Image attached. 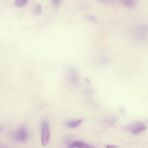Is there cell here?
I'll return each instance as SVG.
<instances>
[{
	"label": "cell",
	"mask_w": 148,
	"mask_h": 148,
	"mask_svg": "<svg viewBox=\"0 0 148 148\" xmlns=\"http://www.w3.org/2000/svg\"><path fill=\"white\" fill-rule=\"evenodd\" d=\"M41 129L42 144L43 146H46L49 142L50 137L49 125L47 121L42 122Z\"/></svg>",
	"instance_id": "obj_1"
},
{
	"label": "cell",
	"mask_w": 148,
	"mask_h": 148,
	"mask_svg": "<svg viewBox=\"0 0 148 148\" xmlns=\"http://www.w3.org/2000/svg\"><path fill=\"white\" fill-rule=\"evenodd\" d=\"M27 134L25 129L22 127L17 131L15 136V139L18 141H24L26 137Z\"/></svg>",
	"instance_id": "obj_3"
},
{
	"label": "cell",
	"mask_w": 148,
	"mask_h": 148,
	"mask_svg": "<svg viewBox=\"0 0 148 148\" xmlns=\"http://www.w3.org/2000/svg\"><path fill=\"white\" fill-rule=\"evenodd\" d=\"M106 147L108 148H116L117 147V146L113 145H108L106 146Z\"/></svg>",
	"instance_id": "obj_10"
},
{
	"label": "cell",
	"mask_w": 148,
	"mask_h": 148,
	"mask_svg": "<svg viewBox=\"0 0 148 148\" xmlns=\"http://www.w3.org/2000/svg\"><path fill=\"white\" fill-rule=\"evenodd\" d=\"M69 147L70 148H88L89 147L88 145L84 142L77 141L72 143L70 145Z\"/></svg>",
	"instance_id": "obj_5"
},
{
	"label": "cell",
	"mask_w": 148,
	"mask_h": 148,
	"mask_svg": "<svg viewBox=\"0 0 148 148\" xmlns=\"http://www.w3.org/2000/svg\"><path fill=\"white\" fill-rule=\"evenodd\" d=\"M28 2V0H15V5L18 7H22L25 5Z\"/></svg>",
	"instance_id": "obj_7"
},
{
	"label": "cell",
	"mask_w": 148,
	"mask_h": 148,
	"mask_svg": "<svg viewBox=\"0 0 148 148\" xmlns=\"http://www.w3.org/2000/svg\"><path fill=\"white\" fill-rule=\"evenodd\" d=\"M42 12V7L41 5H39L36 6L35 10V12L36 14L39 15Z\"/></svg>",
	"instance_id": "obj_8"
},
{
	"label": "cell",
	"mask_w": 148,
	"mask_h": 148,
	"mask_svg": "<svg viewBox=\"0 0 148 148\" xmlns=\"http://www.w3.org/2000/svg\"><path fill=\"white\" fill-rule=\"evenodd\" d=\"M53 2L56 5H58L59 3L60 0H53Z\"/></svg>",
	"instance_id": "obj_11"
},
{
	"label": "cell",
	"mask_w": 148,
	"mask_h": 148,
	"mask_svg": "<svg viewBox=\"0 0 148 148\" xmlns=\"http://www.w3.org/2000/svg\"><path fill=\"white\" fill-rule=\"evenodd\" d=\"M121 2L126 6L133 7L135 5L136 0H120Z\"/></svg>",
	"instance_id": "obj_6"
},
{
	"label": "cell",
	"mask_w": 148,
	"mask_h": 148,
	"mask_svg": "<svg viewBox=\"0 0 148 148\" xmlns=\"http://www.w3.org/2000/svg\"><path fill=\"white\" fill-rule=\"evenodd\" d=\"M3 129V127L2 125H0V132Z\"/></svg>",
	"instance_id": "obj_12"
},
{
	"label": "cell",
	"mask_w": 148,
	"mask_h": 148,
	"mask_svg": "<svg viewBox=\"0 0 148 148\" xmlns=\"http://www.w3.org/2000/svg\"><path fill=\"white\" fill-rule=\"evenodd\" d=\"M146 126L142 123H138L129 126L128 130L135 134H137L139 132L145 130Z\"/></svg>",
	"instance_id": "obj_2"
},
{
	"label": "cell",
	"mask_w": 148,
	"mask_h": 148,
	"mask_svg": "<svg viewBox=\"0 0 148 148\" xmlns=\"http://www.w3.org/2000/svg\"><path fill=\"white\" fill-rule=\"evenodd\" d=\"M83 121V119H81L69 121L66 123V125L69 128H76Z\"/></svg>",
	"instance_id": "obj_4"
},
{
	"label": "cell",
	"mask_w": 148,
	"mask_h": 148,
	"mask_svg": "<svg viewBox=\"0 0 148 148\" xmlns=\"http://www.w3.org/2000/svg\"><path fill=\"white\" fill-rule=\"evenodd\" d=\"M88 19L89 20L94 23H96L97 22L96 18L94 16L91 15L88 16Z\"/></svg>",
	"instance_id": "obj_9"
}]
</instances>
